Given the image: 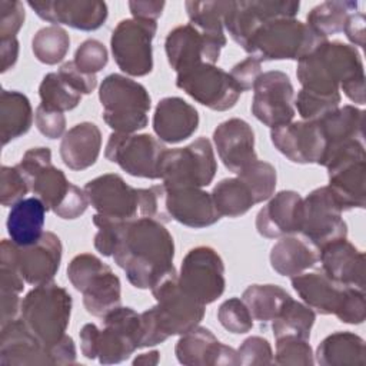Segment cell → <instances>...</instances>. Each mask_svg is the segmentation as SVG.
Here are the masks:
<instances>
[{"label": "cell", "mask_w": 366, "mask_h": 366, "mask_svg": "<svg viewBox=\"0 0 366 366\" xmlns=\"http://www.w3.org/2000/svg\"><path fill=\"white\" fill-rule=\"evenodd\" d=\"M34 122L39 132L47 139H59L66 130V117L61 112H54L39 106L36 109Z\"/></svg>", "instance_id": "cell-54"}, {"label": "cell", "mask_w": 366, "mask_h": 366, "mask_svg": "<svg viewBox=\"0 0 366 366\" xmlns=\"http://www.w3.org/2000/svg\"><path fill=\"white\" fill-rule=\"evenodd\" d=\"M100 329L94 323H86L80 329V349L84 357L93 360L97 357V339Z\"/></svg>", "instance_id": "cell-60"}, {"label": "cell", "mask_w": 366, "mask_h": 366, "mask_svg": "<svg viewBox=\"0 0 366 366\" xmlns=\"http://www.w3.org/2000/svg\"><path fill=\"white\" fill-rule=\"evenodd\" d=\"M239 363L244 366H262L273 363V350L270 343L260 336H250L243 340L237 349Z\"/></svg>", "instance_id": "cell-51"}, {"label": "cell", "mask_w": 366, "mask_h": 366, "mask_svg": "<svg viewBox=\"0 0 366 366\" xmlns=\"http://www.w3.org/2000/svg\"><path fill=\"white\" fill-rule=\"evenodd\" d=\"M237 177L250 190L254 203H262L272 197L276 189V169L263 160H256L250 163L246 169L237 173Z\"/></svg>", "instance_id": "cell-45"}, {"label": "cell", "mask_w": 366, "mask_h": 366, "mask_svg": "<svg viewBox=\"0 0 366 366\" xmlns=\"http://www.w3.org/2000/svg\"><path fill=\"white\" fill-rule=\"evenodd\" d=\"M359 3L352 0H327L313 7L307 16V26L327 39L330 34L343 31L347 17L356 13Z\"/></svg>", "instance_id": "cell-39"}, {"label": "cell", "mask_w": 366, "mask_h": 366, "mask_svg": "<svg viewBox=\"0 0 366 366\" xmlns=\"http://www.w3.org/2000/svg\"><path fill=\"white\" fill-rule=\"evenodd\" d=\"M319 262V249L303 236H282L270 250V264L280 276L293 277Z\"/></svg>", "instance_id": "cell-33"}, {"label": "cell", "mask_w": 366, "mask_h": 366, "mask_svg": "<svg viewBox=\"0 0 366 366\" xmlns=\"http://www.w3.org/2000/svg\"><path fill=\"white\" fill-rule=\"evenodd\" d=\"M229 74L243 93L246 90L253 89L254 83L262 74V61L254 56H249L244 60L234 64Z\"/></svg>", "instance_id": "cell-55"}, {"label": "cell", "mask_w": 366, "mask_h": 366, "mask_svg": "<svg viewBox=\"0 0 366 366\" xmlns=\"http://www.w3.org/2000/svg\"><path fill=\"white\" fill-rule=\"evenodd\" d=\"M47 207L39 197H27L11 206L7 216L10 240L17 246H29L43 236Z\"/></svg>", "instance_id": "cell-34"}, {"label": "cell", "mask_w": 366, "mask_h": 366, "mask_svg": "<svg viewBox=\"0 0 366 366\" xmlns=\"http://www.w3.org/2000/svg\"><path fill=\"white\" fill-rule=\"evenodd\" d=\"M299 7V1L230 0V7L224 16V27L230 37L246 50L253 34L263 24L276 19H295Z\"/></svg>", "instance_id": "cell-16"}, {"label": "cell", "mask_w": 366, "mask_h": 366, "mask_svg": "<svg viewBox=\"0 0 366 366\" xmlns=\"http://www.w3.org/2000/svg\"><path fill=\"white\" fill-rule=\"evenodd\" d=\"M184 7L190 24H193L206 34H224V16L230 7V0H189L184 3Z\"/></svg>", "instance_id": "cell-43"}, {"label": "cell", "mask_w": 366, "mask_h": 366, "mask_svg": "<svg viewBox=\"0 0 366 366\" xmlns=\"http://www.w3.org/2000/svg\"><path fill=\"white\" fill-rule=\"evenodd\" d=\"M40 106L54 112H67L79 106L81 94L76 92L70 84H67L59 73H47L40 86Z\"/></svg>", "instance_id": "cell-44"}, {"label": "cell", "mask_w": 366, "mask_h": 366, "mask_svg": "<svg viewBox=\"0 0 366 366\" xmlns=\"http://www.w3.org/2000/svg\"><path fill=\"white\" fill-rule=\"evenodd\" d=\"M340 100H342L340 94L325 96V94L306 92L302 89L297 93L295 104L303 120L317 122L326 114H329L330 112L336 110L339 107Z\"/></svg>", "instance_id": "cell-47"}, {"label": "cell", "mask_w": 366, "mask_h": 366, "mask_svg": "<svg viewBox=\"0 0 366 366\" xmlns=\"http://www.w3.org/2000/svg\"><path fill=\"white\" fill-rule=\"evenodd\" d=\"M340 322L347 325H360L366 317L365 292L356 287H347L345 299L335 315Z\"/></svg>", "instance_id": "cell-52"}, {"label": "cell", "mask_w": 366, "mask_h": 366, "mask_svg": "<svg viewBox=\"0 0 366 366\" xmlns=\"http://www.w3.org/2000/svg\"><path fill=\"white\" fill-rule=\"evenodd\" d=\"M342 212L329 186L317 187L302 200L299 233L317 249L330 242L346 239L347 224Z\"/></svg>", "instance_id": "cell-12"}, {"label": "cell", "mask_w": 366, "mask_h": 366, "mask_svg": "<svg viewBox=\"0 0 366 366\" xmlns=\"http://www.w3.org/2000/svg\"><path fill=\"white\" fill-rule=\"evenodd\" d=\"M51 365H71L76 363V345L69 335H64L57 343L47 347Z\"/></svg>", "instance_id": "cell-58"}, {"label": "cell", "mask_w": 366, "mask_h": 366, "mask_svg": "<svg viewBox=\"0 0 366 366\" xmlns=\"http://www.w3.org/2000/svg\"><path fill=\"white\" fill-rule=\"evenodd\" d=\"M160 179L166 189L209 186L217 172V162L207 137H199L190 144L163 153Z\"/></svg>", "instance_id": "cell-8"}, {"label": "cell", "mask_w": 366, "mask_h": 366, "mask_svg": "<svg viewBox=\"0 0 366 366\" xmlns=\"http://www.w3.org/2000/svg\"><path fill=\"white\" fill-rule=\"evenodd\" d=\"M343 31L346 37L353 43V46H365V14L353 13L347 17Z\"/></svg>", "instance_id": "cell-61"}, {"label": "cell", "mask_w": 366, "mask_h": 366, "mask_svg": "<svg viewBox=\"0 0 366 366\" xmlns=\"http://www.w3.org/2000/svg\"><path fill=\"white\" fill-rule=\"evenodd\" d=\"M270 139L283 156L299 164H319L326 147V140L317 122H290L272 129Z\"/></svg>", "instance_id": "cell-21"}, {"label": "cell", "mask_w": 366, "mask_h": 366, "mask_svg": "<svg viewBox=\"0 0 366 366\" xmlns=\"http://www.w3.org/2000/svg\"><path fill=\"white\" fill-rule=\"evenodd\" d=\"M71 306L70 293L57 283L49 282L34 286L23 297L20 317L47 349L66 335Z\"/></svg>", "instance_id": "cell-5"}, {"label": "cell", "mask_w": 366, "mask_h": 366, "mask_svg": "<svg viewBox=\"0 0 366 366\" xmlns=\"http://www.w3.org/2000/svg\"><path fill=\"white\" fill-rule=\"evenodd\" d=\"M322 270L335 282L365 290V253L347 239L330 242L319 249Z\"/></svg>", "instance_id": "cell-28"}, {"label": "cell", "mask_w": 366, "mask_h": 366, "mask_svg": "<svg viewBox=\"0 0 366 366\" xmlns=\"http://www.w3.org/2000/svg\"><path fill=\"white\" fill-rule=\"evenodd\" d=\"M89 204L90 203H89V199H87V194H86L84 189H80L76 184H71V187H70L67 196L64 197V200L53 212L60 219L73 220V219L80 217L86 212Z\"/></svg>", "instance_id": "cell-57"}, {"label": "cell", "mask_w": 366, "mask_h": 366, "mask_svg": "<svg viewBox=\"0 0 366 366\" xmlns=\"http://www.w3.org/2000/svg\"><path fill=\"white\" fill-rule=\"evenodd\" d=\"M226 43L224 34H206L187 23L169 31L164 50L170 67L180 73L202 63L214 64Z\"/></svg>", "instance_id": "cell-15"}, {"label": "cell", "mask_w": 366, "mask_h": 366, "mask_svg": "<svg viewBox=\"0 0 366 366\" xmlns=\"http://www.w3.org/2000/svg\"><path fill=\"white\" fill-rule=\"evenodd\" d=\"M164 204L170 219L193 229L212 226L222 217L212 194L199 187L166 189Z\"/></svg>", "instance_id": "cell-25"}, {"label": "cell", "mask_w": 366, "mask_h": 366, "mask_svg": "<svg viewBox=\"0 0 366 366\" xmlns=\"http://www.w3.org/2000/svg\"><path fill=\"white\" fill-rule=\"evenodd\" d=\"M84 192L89 203L103 217L122 222L139 217H150L162 223L170 220L164 204L166 189L163 184L136 189L127 184L122 176L106 173L87 182Z\"/></svg>", "instance_id": "cell-2"}, {"label": "cell", "mask_w": 366, "mask_h": 366, "mask_svg": "<svg viewBox=\"0 0 366 366\" xmlns=\"http://www.w3.org/2000/svg\"><path fill=\"white\" fill-rule=\"evenodd\" d=\"M24 9L17 0H0V40L16 37L24 23Z\"/></svg>", "instance_id": "cell-53"}, {"label": "cell", "mask_w": 366, "mask_h": 366, "mask_svg": "<svg viewBox=\"0 0 366 366\" xmlns=\"http://www.w3.org/2000/svg\"><path fill=\"white\" fill-rule=\"evenodd\" d=\"M176 86L197 103L216 112L232 109L242 94L227 71L209 63L177 73Z\"/></svg>", "instance_id": "cell-14"}, {"label": "cell", "mask_w": 366, "mask_h": 366, "mask_svg": "<svg viewBox=\"0 0 366 366\" xmlns=\"http://www.w3.org/2000/svg\"><path fill=\"white\" fill-rule=\"evenodd\" d=\"M292 296L277 285H250L242 296L253 320L262 325L273 322Z\"/></svg>", "instance_id": "cell-38"}, {"label": "cell", "mask_w": 366, "mask_h": 366, "mask_svg": "<svg viewBox=\"0 0 366 366\" xmlns=\"http://www.w3.org/2000/svg\"><path fill=\"white\" fill-rule=\"evenodd\" d=\"M365 80L366 77H356L345 84L340 86L343 93L355 103L357 104H365Z\"/></svg>", "instance_id": "cell-63"}, {"label": "cell", "mask_w": 366, "mask_h": 366, "mask_svg": "<svg viewBox=\"0 0 366 366\" xmlns=\"http://www.w3.org/2000/svg\"><path fill=\"white\" fill-rule=\"evenodd\" d=\"M34 13L54 26L93 31L100 29L107 19V4L99 0H29Z\"/></svg>", "instance_id": "cell-20"}, {"label": "cell", "mask_w": 366, "mask_h": 366, "mask_svg": "<svg viewBox=\"0 0 366 366\" xmlns=\"http://www.w3.org/2000/svg\"><path fill=\"white\" fill-rule=\"evenodd\" d=\"M179 363L186 366H237L239 355L232 346H226L206 327L196 326L180 339L174 347Z\"/></svg>", "instance_id": "cell-23"}, {"label": "cell", "mask_w": 366, "mask_h": 366, "mask_svg": "<svg viewBox=\"0 0 366 366\" xmlns=\"http://www.w3.org/2000/svg\"><path fill=\"white\" fill-rule=\"evenodd\" d=\"M302 197L297 192L282 190L276 193L256 216L259 234L276 239L300 232Z\"/></svg>", "instance_id": "cell-27"}, {"label": "cell", "mask_w": 366, "mask_h": 366, "mask_svg": "<svg viewBox=\"0 0 366 366\" xmlns=\"http://www.w3.org/2000/svg\"><path fill=\"white\" fill-rule=\"evenodd\" d=\"M61 252L63 247L59 236L53 232H44L33 244H16V266L26 283L31 286L44 285L51 282L57 274Z\"/></svg>", "instance_id": "cell-22"}, {"label": "cell", "mask_w": 366, "mask_h": 366, "mask_svg": "<svg viewBox=\"0 0 366 366\" xmlns=\"http://www.w3.org/2000/svg\"><path fill=\"white\" fill-rule=\"evenodd\" d=\"M199 127L197 110L182 97L162 99L153 114V130L164 143H180Z\"/></svg>", "instance_id": "cell-29"}, {"label": "cell", "mask_w": 366, "mask_h": 366, "mask_svg": "<svg viewBox=\"0 0 366 366\" xmlns=\"http://www.w3.org/2000/svg\"><path fill=\"white\" fill-rule=\"evenodd\" d=\"M150 290L157 302L152 309L166 339L184 335L203 320L204 305L180 287L177 273L166 277Z\"/></svg>", "instance_id": "cell-10"}, {"label": "cell", "mask_w": 366, "mask_h": 366, "mask_svg": "<svg viewBox=\"0 0 366 366\" xmlns=\"http://www.w3.org/2000/svg\"><path fill=\"white\" fill-rule=\"evenodd\" d=\"M104 123L117 133H134L149 123L152 99L147 89L119 73L106 76L99 89Z\"/></svg>", "instance_id": "cell-4"}, {"label": "cell", "mask_w": 366, "mask_h": 366, "mask_svg": "<svg viewBox=\"0 0 366 366\" xmlns=\"http://www.w3.org/2000/svg\"><path fill=\"white\" fill-rule=\"evenodd\" d=\"M363 110L347 104L317 120L326 140L325 153L347 142L363 140Z\"/></svg>", "instance_id": "cell-36"}, {"label": "cell", "mask_w": 366, "mask_h": 366, "mask_svg": "<svg viewBox=\"0 0 366 366\" xmlns=\"http://www.w3.org/2000/svg\"><path fill=\"white\" fill-rule=\"evenodd\" d=\"M217 319L220 325L233 335L247 333L253 327V317L246 303L239 297L224 300L219 306Z\"/></svg>", "instance_id": "cell-48"}, {"label": "cell", "mask_w": 366, "mask_h": 366, "mask_svg": "<svg viewBox=\"0 0 366 366\" xmlns=\"http://www.w3.org/2000/svg\"><path fill=\"white\" fill-rule=\"evenodd\" d=\"M273 362L283 366H312L315 357L307 339L285 336L276 339V355Z\"/></svg>", "instance_id": "cell-46"}, {"label": "cell", "mask_w": 366, "mask_h": 366, "mask_svg": "<svg viewBox=\"0 0 366 366\" xmlns=\"http://www.w3.org/2000/svg\"><path fill=\"white\" fill-rule=\"evenodd\" d=\"M210 194L219 214L226 217H239L256 204L250 190L239 177L220 180Z\"/></svg>", "instance_id": "cell-40"}, {"label": "cell", "mask_w": 366, "mask_h": 366, "mask_svg": "<svg viewBox=\"0 0 366 366\" xmlns=\"http://www.w3.org/2000/svg\"><path fill=\"white\" fill-rule=\"evenodd\" d=\"M112 257L137 289H153L177 273L174 240L160 220L150 217L123 222Z\"/></svg>", "instance_id": "cell-1"}, {"label": "cell", "mask_w": 366, "mask_h": 366, "mask_svg": "<svg viewBox=\"0 0 366 366\" xmlns=\"http://www.w3.org/2000/svg\"><path fill=\"white\" fill-rule=\"evenodd\" d=\"M0 57H1V73H6L16 64L19 57L17 37L0 40Z\"/></svg>", "instance_id": "cell-62"}, {"label": "cell", "mask_w": 366, "mask_h": 366, "mask_svg": "<svg viewBox=\"0 0 366 366\" xmlns=\"http://www.w3.org/2000/svg\"><path fill=\"white\" fill-rule=\"evenodd\" d=\"M100 149V129L92 122H83L64 133L60 143V156L69 169L84 170L96 163Z\"/></svg>", "instance_id": "cell-32"}, {"label": "cell", "mask_w": 366, "mask_h": 366, "mask_svg": "<svg viewBox=\"0 0 366 366\" xmlns=\"http://www.w3.org/2000/svg\"><path fill=\"white\" fill-rule=\"evenodd\" d=\"M292 286L305 305L320 315H336L350 287L335 282L323 270L296 274L292 277Z\"/></svg>", "instance_id": "cell-30"}, {"label": "cell", "mask_w": 366, "mask_h": 366, "mask_svg": "<svg viewBox=\"0 0 366 366\" xmlns=\"http://www.w3.org/2000/svg\"><path fill=\"white\" fill-rule=\"evenodd\" d=\"M0 365H51L46 346L29 330L21 317L0 326Z\"/></svg>", "instance_id": "cell-26"}, {"label": "cell", "mask_w": 366, "mask_h": 366, "mask_svg": "<svg viewBox=\"0 0 366 366\" xmlns=\"http://www.w3.org/2000/svg\"><path fill=\"white\" fill-rule=\"evenodd\" d=\"M97 339V357L102 365L120 363L140 349V313L132 307H116L103 316Z\"/></svg>", "instance_id": "cell-18"}, {"label": "cell", "mask_w": 366, "mask_h": 366, "mask_svg": "<svg viewBox=\"0 0 366 366\" xmlns=\"http://www.w3.org/2000/svg\"><path fill=\"white\" fill-rule=\"evenodd\" d=\"M70 49L69 33L60 26H47L40 29L31 40L34 57L49 66L60 63Z\"/></svg>", "instance_id": "cell-42"}, {"label": "cell", "mask_w": 366, "mask_h": 366, "mask_svg": "<svg viewBox=\"0 0 366 366\" xmlns=\"http://www.w3.org/2000/svg\"><path fill=\"white\" fill-rule=\"evenodd\" d=\"M57 73L61 76V79L67 84H70L80 94H90L97 86L96 74H89V73L81 71L74 64V61L63 63Z\"/></svg>", "instance_id": "cell-56"}, {"label": "cell", "mask_w": 366, "mask_h": 366, "mask_svg": "<svg viewBox=\"0 0 366 366\" xmlns=\"http://www.w3.org/2000/svg\"><path fill=\"white\" fill-rule=\"evenodd\" d=\"M30 190V183L17 166H1L0 170V202L11 207L23 200Z\"/></svg>", "instance_id": "cell-49"}, {"label": "cell", "mask_w": 366, "mask_h": 366, "mask_svg": "<svg viewBox=\"0 0 366 366\" xmlns=\"http://www.w3.org/2000/svg\"><path fill=\"white\" fill-rule=\"evenodd\" d=\"M164 1H153V0H132L129 1V9L134 19L143 20H157L162 16L164 9Z\"/></svg>", "instance_id": "cell-59"}, {"label": "cell", "mask_w": 366, "mask_h": 366, "mask_svg": "<svg viewBox=\"0 0 366 366\" xmlns=\"http://www.w3.org/2000/svg\"><path fill=\"white\" fill-rule=\"evenodd\" d=\"M327 169L329 189L342 210L363 209L366 204V160L350 159Z\"/></svg>", "instance_id": "cell-31"}, {"label": "cell", "mask_w": 366, "mask_h": 366, "mask_svg": "<svg viewBox=\"0 0 366 366\" xmlns=\"http://www.w3.org/2000/svg\"><path fill=\"white\" fill-rule=\"evenodd\" d=\"M327 39L296 19H276L263 24L244 51L262 60H300Z\"/></svg>", "instance_id": "cell-6"}, {"label": "cell", "mask_w": 366, "mask_h": 366, "mask_svg": "<svg viewBox=\"0 0 366 366\" xmlns=\"http://www.w3.org/2000/svg\"><path fill=\"white\" fill-rule=\"evenodd\" d=\"M180 287L204 306L217 300L226 287L224 264L210 246H197L183 257L177 274Z\"/></svg>", "instance_id": "cell-13"}, {"label": "cell", "mask_w": 366, "mask_h": 366, "mask_svg": "<svg viewBox=\"0 0 366 366\" xmlns=\"http://www.w3.org/2000/svg\"><path fill=\"white\" fill-rule=\"evenodd\" d=\"M296 76L303 90L333 96L340 94L342 84L365 76V70L355 46L326 40L297 61Z\"/></svg>", "instance_id": "cell-3"}, {"label": "cell", "mask_w": 366, "mask_h": 366, "mask_svg": "<svg viewBox=\"0 0 366 366\" xmlns=\"http://www.w3.org/2000/svg\"><path fill=\"white\" fill-rule=\"evenodd\" d=\"M213 142L226 169L236 174L257 160L253 129L243 119L233 117L220 123L213 132Z\"/></svg>", "instance_id": "cell-24"}, {"label": "cell", "mask_w": 366, "mask_h": 366, "mask_svg": "<svg viewBox=\"0 0 366 366\" xmlns=\"http://www.w3.org/2000/svg\"><path fill=\"white\" fill-rule=\"evenodd\" d=\"M252 114L264 126L274 129L295 117V90L289 76L279 70L262 73L253 86Z\"/></svg>", "instance_id": "cell-17"}, {"label": "cell", "mask_w": 366, "mask_h": 366, "mask_svg": "<svg viewBox=\"0 0 366 366\" xmlns=\"http://www.w3.org/2000/svg\"><path fill=\"white\" fill-rule=\"evenodd\" d=\"M164 152V144L152 134L113 132L109 136L104 156L130 176L160 179L159 169Z\"/></svg>", "instance_id": "cell-11"}, {"label": "cell", "mask_w": 366, "mask_h": 366, "mask_svg": "<svg viewBox=\"0 0 366 366\" xmlns=\"http://www.w3.org/2000/svg\"><path fill=\"white\" fill-rule=\"evenodd\" d=\"M365 340L352 332H335L316 349V360L322 366H365Z\"/></svg>", "instance_id": "cell-35"}, {"label": "cell", "mask_w": 366, "mask_h": 366, "mask_svg": "<svg viewBox=\"0 0 366 366\" xmlns=\"http://www.w3.org/2000/svg\"><path fill=\"white\" fill-rule=\"evenodd\" d=\"M33 123V109L26 94L17 90H1L0 94V137L6 146L26 134Z\"/></svg>", "instance_id": "cell-37"}, {"label": "cell", "mask_w": 366, "mask_h": 366, "mask_svg": "<svg viewBox=\"0 0 366 366\" xmlns=\"http://www.w3.org/2000/svg\"><path fill=\"white\" fill-rule=\"evenodd\" d=\"M17 167L27 177L30 190L44 203L47 210L57 209L73 184L67 180L63 170L51 164L49 147L29 149Z\"/></svg>", "instance_id": "cell-19"}, {"label": "cell", "mask_w": 366, "mask_h": 366, "mask_svg": "<svg viewBox=\"0 0 366 366\" xmlns=\"http://www.w3.org/2000/svg\"><path fill=\"white\" fill-rule=\"evenodd\" d=\"M157 31L154 20L124 19L117 23L110 37L112 54L122 71L142 77L153 70L152 41Z\"/></svg>", "instance_id": "cell-9"}, {"label": "cell", "mask_w": 366, "mask_h": 366, "mask_svg": "<svg viewBox=\"0 0 366 366\" xmlns=\"http://www.w3.org/2000/svg\"><path fill=\"white\" fill-rule=\"evenodd\" d=\"M316 313L307 305L290 299L280 315L272 322L274 339L285 336H296L302 339L310 337L312 326L315 325Z\"/></svg>", "instance_id": "cell-41"}, {"label": "cell", "mask_w": 366, "mask_h": 366, "mask_svg": "<svg viewBox=\"0 0 366 366\" xmlns=\"http://www.w3.org/2000/svg\"><path fill=\"white\" fill-rule=\"evenodd\" d=\"M160 360V353L157 350H152L149 353H142L136 356L133 360V365H142V366H153L157 365Z\"/></svg>", "instance_id": "cell-64"}, {"label": "cell", "mask_w": 366, "mask_h": 366, "mask_svg": "<svg viewBox=\"0 0 366 366\" xmlns=\"http://www.w3.org/2000/svg\"><path fill=\"white\" fill-rule=\"evenodd\" d=\"M67 279L83 293V305L90 315L103 317L120 306V279L97 256L92 253L74 256L67 266Z\"/></svg>", "instance_id": "cell-7"}, {"label": "cell", "mask_w": 366, "mask_h": 366, "mask_svg": "<svg viewBox=\"0 0 366 366\" xmlns=\"http://www.w3.org/2000/svg\"><path fill=\"white\" fill-rule=\"evenodd\" d=\"M107 60L109 54L106 46L96 39H87L77 47L73 61L81 71L96 74L106 67Z\"/></svg>", "instance_id": "cell-50"}]
</instances>
